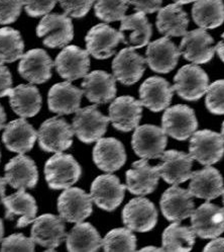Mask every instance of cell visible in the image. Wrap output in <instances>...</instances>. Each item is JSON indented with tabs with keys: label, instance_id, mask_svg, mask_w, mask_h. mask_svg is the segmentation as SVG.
<instances>
[{
	"label": "cell",
	"instance_id": "cell-26",
	"mask_svg": "<svg viewBox=\"0 0 224 252\" xmlns=\"http://www.w3.org/2000/svg\"><path fill=\"white\" fill-rule=\"evenodd\" d=\"M5 208V219H17V228H25L33 223L36 218L37 205L34 197L24 189L17 190L8 196H3L0 199Z\"/></svg>",
	"mask_w": 224,
	"mask_h": 252
},
{
	"label": "cell",
	"instance_id": "cell-43",
	"mask_svg": "<svg viewBox=\"0 0 224 252\" xmlns=\"http://www.w3.org/2000/svg\"><path fill=\"white\" fill-rule=\"evenodd\" d=\"M64 13L74 19L84 17L91 9L94 0H58Z\"/></svg>",
	"mask_w": 224,
	"mask_h": 252
},
{
	"label": "cell",
	"instance_id": "cell-8",
	"mask_svg": "<svg viewBox=\"0 0 224 252\" xmlns=\"http://www.w3.org/2000/svg\"><path fill=\"white\" fill-rule=\"evenodd\" d=\"M224 140L221 134L210 130L196 131L190 140L189 155L200 164L210 166L221 160Z\"/></svg>",
	"mask_w": 224,
	"mask_h": 252
},
{
	"label": "cell",
	"instance_id": "cell-32",
	"mask_svg": "<svg viewBox=\"0 0 224 252\" xmlns=\"http://www.w3.org/2000/svg\"><path fill=\"white\" fill-rule=\"evenodd\" d=\"M8 96L11 109L22 118L34 117L41 111V94L31 84H21L12 88Z\"/></svg>",
	"mask_w": 224,
	"mask_h": 252
},
{
	"label": "cell",
	"instance_id": "cell-31",
	"mask_svg": "<svg viewBox=\"0 0 224 252\" xmlns=\"http://www.w3.org/2000/svg\"><path fill=\"white\" fill-rule=\"evenodd\" d=\"M188 190L193 196L212 201L223 191V178L220 172L211 166L192 172Z\"/></svg>",
	"mask_w": 224,
	"mask_h": 252
},
{
	"label": "cell",
	"instance_id": "cell-18",
	"mask_svg": "<svg viewBox=\"0 0 224 252\" xmlns=\"http://www.w3.org/2000/svg\"><path fill=\"white\" fill-rule=\"evenodd\" d=\"M142 103L133 96L115 98L109 105V120L113 127L121 132H130L139 127L142 114Z\"/></svg>",
	"mask_w": 224,
	"mask_h": 252
},
{
	"label": "cell",
	"instance_id": "cell-21",
	"mask_svg": "<svg viewBox=\"0 0 224 252\" xmlns=\"http://www.w3.org/2000/svg\"><path fill=\"white\" fill-rule=\"evenodd\" d=\"M145 55L149 68L157 73L166 74L175 69L181 52L169 37H164L149 43Z\"/></svg>",
	"mask_w": 224,
	"mask_h": 252
},
{
	"label": "cell",
	"instance_id": "cell-13",
	"mask_svg": "<svg viewBox=\"0 0 224 252\" xmlns=\"http://www.w3.org/2000/svg\"><path fill=\"white\" fill-rule=\"evenodd\" d=\"M167 136L163 128L157 126H140L133 135V149L142 159L161 158L168 143Z\"/></svg>",
	"mask_w": 224,
	"mask_h": 252
},
{
	"label": "cell",
	"instance_id": "cell-12",
	"mask_svg": "<svg viewBox=\"0 0 224 252\" xmlns=\"http://www.w3.org/2000/svg\"><path fill=\"white\" fill-rule=\"evenodd\" d=\"M54 66L59 75L72 82L85 77L90 68V58L87 50L78 46H66L58 54Z\"/></svg>",
	"mask_w": 224,
	"mask_h": 252
},
{
	"label": "cell",
	"instance_id": "cell-35",
	"mask_svg": "<svg viewBox=\"0 0 224 252\" xmlns=\"http://www.w3.org/2000/svg\"><path fill=\"white\" fill-rule=\"evenodd\" d=\"M192 16L201 29H216L224 23V3L222 0H196Z\"/></svg>",
	"mask_w": 224,
	"mask_h": 252
},
{
	"label": "cell",
	"instance_id": "cell-33",
	"mask_svg": "<svg viewBox=\"0 0 224 252\" xmlns=\"http://www.w3.org/2000/svg\"><path fill=\"white\" fill-rule=\"evenodd\" d=\"M156 25L166 37H184L189 26V17L180 4H169L159 10Z\"/></svg>",
	"mask_w": 224,
	"mask_h": 252
},
{
	"label": "cell",
	"instance_id": "cell-6",
	"mask_svg": "<svg viewBox=\"0 0 224 252\" xmlns=\"http://www.w3.org/2000/svg\"><path fill=\"white\" fill-rule=\"evenodd\" d=\"M162 128L168 136L179 141L187 140L198 128L194 110L185 104L168 107L162 118Z\"/></svg>",
	"mask_w": 224,
	"mask_h": 252
},
{
	"label": "cell",
	"instance_id": "cell-40",
	"mask_svg": "<svg viewBox=\"0 0 224 252\" xmlns=\"http://www.w3.org/2000/svg\"><path fill=\"white\" fill-rule=\"evenodd\" d=\"M128 6V0H94L95 15L105 23L121 21Z\"/></svg>",
	"mask_w": 224,
	"mask_h": 252
},
{
	"label": "cell",
	"instance_id": "cell-45",
	"mask_svg": "<svg viewBox=\"0 0 224 252\" xmlns=\"http://www.w3.org/2000/svg\"><path fill=\"white\" fill-rule=\"evenodd\" d=\"M58 0H23L26 12L30 17H41L50 13Z\"/></svg>",
	"mask_w": 224,
	"mask_h": 252
},
{
	"label": "cell",
	"instance_id": "cell-54",
	"mask_svg": "<svg viewBox=\"0 0 224 252\" xmlns=\"http://www.w3.org/2000/svg\"><path fill=\"white\" fill-rule=\"evenodd\" d=\"M3 235H4V226L2 219H0V243L3 240Z\"/></svg>",
	"mask_w": 224,
	"mask_h": 252
},
{
	"label": "cell",
	"instance_id": "cell-23",
	"mask_svg": "<svg viewBox=\"0 0 224 252\" xmlns=\"http://www.w3.org/2000/svg\"><path fill=\"white\" fill-rule=\"evenodd\" d=\"M174 88L166 79L153 76L142 82L140 87V102L149 111L159 113L171 104Z\"/></svg>",
	"mask_w": 224,
	"mask_h": 252
},
{
	"label": "cell",
	"instance_id": "cell-36",
	"mask_svg": "<svg viewBox=\"0 0 224 252\" xmlns=\"http://www.w3.org/2000/svg\"><path fill=\"white\" fill-rule=\"evenodd\" d=\"M130 31L127 44L135 49H140L149 44L153 34V27L148 22L145 13L137 11L134 14L125 15L121 20L120 32Z\"/></svg>",
	"mask_w": 224,
	"mask_h": 252
},
{
	"label": "cell",
	"instance_id": "cell-19",
	"mask_svg": "<svg viewBox=\"0 0 224 252\" xmlns=\"http://www.w3.org/2000/svg\"><path fill=\"white\" fill-rule=\"evenodd\" d=\"M54 63L44 49H32L24 54L18 64V73L32 84H42L52 77Z\"/></svg>",
	"mask_w": 224,
	"mask_h": 252
},
{
	"label": "cell",
	"instance_id": "cell-38",
	"mask_svg": "<svg viewBox=\"0 0 224 252\" xmlns=\"http://www.w3.org/2000/svg\"><path fill=\"white\" fill-rule=\"evenodd\" d=\"M25 43L21 32L9 27L0 29V63H13L24 55Z\"/></svg>",
	"mask_w": 224,
	"mask_h": 252
},
{
	"label": "cell",
	"instance_id": "cell-42",
	"mask_svg": "<svg viewBox=\"0 0 224 252\" xmlns=\"http://www.w3.org/2000/svg\"><path fill=\"white\" fill-rule=\"evenodd\" d=\"M23 0H0V25H10L20 17Z\"/></svg>",
	"mask_w": 224,
	"mask_h": 252
},
{
	"label": "cell",
	"instance_id": "cell-2",
	"mask_svg": "<svg viewBox=\"0 0 224 252\" xmlns=\"http://www.w3.org/2000/svg\"><path fill=\"white\" fill-rule=\"evenodd\" d=\"M36 35L43 39L46 47L64 48L74 38V26L71 17L60 13H48L36 27Z\"/></svg>",
	"mask_w": 224,
	"mask_h": 252
},
{
	"label": "cell",
	"instance_id": "cell-56",
	"mask_svg": "<svg viewBox=\"0 0 224 252\" xmlns=\"http://www.w3.org/2000/svg\"><path fill=\"white\" fill-rule=\"evenodd\" d=\"M221 195H222V203H223V206H224V189H223Z\"/></svg>",
	"mask_w": 224,
	"mask_h": 252
},
{
	"label": "cell",
	"instance_id": "cell-55",
	"mask_svg": "<svg viewBox=\"0 0 224 252\" xmlns=\"http://www.w3.org/2000/svg\"><path fill=\"white\" fill-rule=\"evenodd\" d=\"M221 136H222V138L224 140V122L222 124V127H221Z\"/></svg>",
	"mask_w": 224,
	"mask_h": 252
},
{
	"label": "cell",
	"instance_id": "cell-46",
	"mask_svg": "<svg viewBox=\"0 0 224 252\" xmlns=\"http://www.w3.org/2000/svg\"><path fill=\"white\" fill-rule=\"evenodd\" d=\"M135 9L143 13H154L162 8L163 0H128Z\"/></svg>",
	"mask_w": 224,
	"mask_h": 252
},
{
	"label": "cell",
	"instance_id": "cell-39",
	"mask_svg": "<svg viewBox=\"0 0 224 252\" xmlns=\"http://www.w3.org/2000/svg\"><path fill=\"white\" fill-rule=\"evenodd\" d=\"M102 247L105 251H135L137 237L127 227L113 229L102 239Z\"/></svg>",
	"mask_w": 224,
	"mask_h": 252
},
{
	"label": "cell",
	"instance_id": "cell-4",
	"mask_svg": "<svg viewBox=\"0 0 224 252\" xmlns=\"http://www.w3.org/2000/svg\"><path fill=\"white\" fill-rule=\"evenodd\" d=\"M109 122V117L104 116L97 109V105H90L75 113L72 127L81 142L91 144L103 137Z\"/></svg>",
	"mask_w": 224,
	"mask_h": 252
},
{
	"label": "cell",
	"instance_id": "cell-16",
	"mask_svg": "<svg viewBox=\"0 0 224 252\" xmlns=\"http://www.w3.org/2000/svg\"><path fill=\"white\" fill-rule=\"evenodd\" d=\"M191 224L200 238L214 239L224 232V208L204 203L191 215Z\"/></svg>",
	"mask_w": 224,
	"mask_h": 252
},
{
	"label": "cell",
	"instance_id": "cell-9",
	"mask_svg": "<svg viewBox=\"0 0 224 252\" xmlns=\"http://www.w3.org/2000/svg\"><path fill=\"white\" fill-rule=\"evenodd\" d=\"M126 186L122 185L119 178L112 174L97 176L91 185L90 195L98 208L112 212L117 209L124 199Z\"/></svg>",
	"mask_w": 224,
	"mask_h": 252
},
{
	"label": "cell",
	"instance_id": "cell-24",
	"mask_svg": "<svg viewBox=\"0 0 224 252\" xmlns=\"http://www.w3.org/2000/svg\"><path fill=\"white\" fill-rule=\"evenodd\" d=\"M82 88L84 95L90 102L108 103L116 96V79L105 71L95 70L84 77Z\"/></svg>",
	"mask_w": 224,
	"mask_h": 252
},
{
	"label": "cell",
	"instance_id": "cell-52",
	"mask_svg": "<svg viewBox=\"0 0 224 252\" xmlns=\"http://www.w3.org/2000/svg\"><path fill=\"white\" fill-rule=\"evenodd\" d=\"M140 251H164L163 247L159 248V247H155V246H146L140 249Z\"/></svg>",
	"mask_w": 224,
	"mask_h": 252
},
{
	"label": "cell",
	"instance_id": "cell-10",
	"mask_svg": "<svg viewBox=\"0 0 224 252\" xmlns=\"http://www.w3.org/2000/svg\"><path fill=\"white\" fill-rule=\"evenodd\" d=\"M65 237H67L65 223L59 216L45 214L33 221L30 238L35 244L46 248L47 251H55Z\"/></svg>",
	"mask_w": 224,
	"mask_h": 252
},
{
	"label": "cell",
	"instance_id": "cell-57",
	"mask_svg": "<svg viewBox=\"0 0 224 252\" xmlns=\"http://www.w3.org/2000/svg\"><path fill=\"white\" fill-rule=\"evenodd\" d=\"M0 159H1V152H0Z\"/></svg>",
	"mask_w": 224,
	"mask_h": 252
},
{
	"label": "cell",
	"instance_id": "cell-15",
	"mask_svg": "<svg viewBox=\"0 0 224 252\" xmlns=\"http://www.w3.org/2000/svg\"><path fill=\"white\" fill-rule=\"evenodd\" d=\"M213 38L204 29L187 32L180 44L181 55L194 64L208 63L216 52Z\"/></svg>",
	"mask_w": 224,
	"mask_h": 252
},
{
	"label": "cell",
	"instance_id": "cell-7",
	"mask_svg": "<svg viewBox=\"0 0 224 252\" xmlns=\"http://www.w3.org/2000/svg\"><path fill=\"white\" fill-rule=\"evenodd\" d=\"M209 77L206 72L197 65L183 66L174 77V91L186 100H198L207 93Z\"/></svg>",
	"mask_w": 224,
	"mask_h": 252
},
{
	"label": "cell",
	"instance_id": "cell-14",
	"mask_svg": "<svg viewBox=\"0 0 224 252\" xmlns=\"http://www.w3.org/2000/svg\"><path fill=\"white\" fill-rule=\"evenodd\" d=\"M122 222L128 229L136 232H148L158 222V211L145 197H136L129 201L122 211Z\"/></svg>",
	"mask_w": 224,
	"mask_h": 252
},
{
	"label": "cell",
	"instance_id": "cell-41",
	"mask_svg": "<svg viewBox=\"0 0 224 252\" xmlns=\"http://www.w3.org/2000/svg\"><path fill=\"white\" fill-rule=\"evenodd\" d=\"M205 104L213 115H224V79L214 81L208 86Z\"/></svg>",
	"mask_w": 224,
	"mask_h": 252
},
{
	"label": "cell",
	"instance_id": "cell-37",
	"mask_svg": "<svg viewBox=\"0 0 224 252\" xmlns=\"http://www.w3.org/2000/svg\"><path fill=\"white\" fill-rule=\"evenodd\" d=\"M196 236L192 227L174 222L163 233V249L164 251H190L194 247Z\"/></svg>",
	"mask_w": 224,
	"mask_h": 252
},
{
	"label": "cell",
	"instance_id": "cell-34",
	"mask_svg": "<svg viewBox=\"0 0 224 252\" xmlns=\"http://www.w3.org/2000/svg\"><path fill=\"white\" fill-rule=\"evenodd\" d=\"M66 247L68 251H98L102 238L94 226L81 222L67 234Z\"/></svg>",
	"mask_w": 224,
	"mask_h": 252
},
{
	"label": "cell",
	"instance_id": "cell-20",
	"mask_svg": "<svg viewBox=\"0 0 224 252\" xmlns=\"http://www.w3.org/2000/svg\"><path fill=\"white\" fill-rule=\"evenodd\" d=\"M146 60L133 47L124 48L112 61V72L117 81L133 85L140 81L145 71Z\"/></svg>",
	"mask_w": 224,
	"mask_h": 252
},
{
	"label": "cell",
	"instance_id": "cell-25",
	"mask_svg": "<svg viewBox=\"0 0 224 252\" xmlns=\"http://www.w3.org/2000/svg\"><path fill=\"white\" fill-rule=\"evenodd\" d=\"M4 170L7 185L17 190L33 189L39 181V171L35 162L24 154L10 159Z\"/></svg>",
	"mask_w": 224,
	"mask_h": 252
},
{
	"label": "cell",
	"instance_id": "cell-28",
	"mask_svg": "<svg viewBox=\"0 0 224 252\" xmlns=\"http://www.w3.org/2000/svg\"><path fill=\"white\" fill-rule=\"evenodd\" d=\"M160 177L158 165L151 166L147 159L136 161L133 167L126 171V189L140 196L152 193L158 187Z\"/></svg>",
	"mask_w": 224,
	"mask_h": 252
},
{
	"label": "cell",
	"instance_id": "cell-17",
	"mask_svg": "<svg viewBox=\"0 0 224 252\" xmlns=\"http://www.w3.org/2000/svg\"><path fill=\"white\" fill-rule=\"evenodd\" d=\"M161 210L168 221L178 222L191 217L195 211L193 195L188 189L174 185L168 189L161 197Z\"/></svg>",
	"mask_w": 224,
	"mask_h": 252
},
{
	"label": "cell",
	"instance_id": "cell-44",
	"mask_svg": "<svg viewBox=\"0 0 224 252\" xmlns=\"http://www.w3.org/2000/svg\"><path fill=\"white\" fill-rule=\"evenodd\" d=\"M35 243L24 234H12L1 241V251H34Z\"/></svg>",
	"mask_w": 224,
	"mask_h": 252
},
{
	"label": "cell",
	"instance_id": "cell-22",
	"mask_svg": "<svg viewBox=\"0 0 224 252\" xmlns=\"http://www.w3.org/2000/svg\"><path fill=\"white\" fill-rule=\"evenodd\" d=\"M162 162L158 165L159 172L164 181L170 185H180L191 177L193 158L177 150H169L161 156Z\"/></svg>",
	"mask_w": 224,
	"mask_h": 252
},
{
	"label": "cell",
	"instance_id": "cell-51",
	"mask_svg": "<svg viewBox=\"0 0 224 252\" xmlns=\"http://www.w3.org/2000/svg\"><path fill=\"white\" fill-rule=\"evenodd\" d=\"M7 182L5 177L0 176V197H3L5 195V189H6Z\"/></svg>",
	"mask_w": 224,
	"mask_h": 252
},
{
	"label": "cell",
	"instance_id": "cell-5",
	"mask_svg": "<svg viewBox=\"0 0 224 252\" xmlns=\"http://www.w3.org/2000/svg\"><path fill=\"white\" fill-rule=\"evenodd\" d=\"M74 134L73 127L64 119L51 118L41 125L37 131V141L42 150L59 153L72 146Z\"/></svg>",
	"mask_w": 224,
	"mask_h": 252
},
{
	"label": "cell",
	"instance_id": "cell-49",
	"mask_svg": "<svg viewBox=\"0 0 224 252\" xmlns=\"http://www.w3.org/2000/svg\"><path fill=\"white\" fill-rule=\"evenodd\" d=\"M222 41H220L217 46H215V49H216V52L218 54L219 58L221 59V61L224 63V32L222 33Z\"/></svg>",
	"mask_w": 224,
	"mask_h": 252
},
{
	"label": "cell",
	"instance_id": "cell-30",
	"mask_svg": "<svg viewBox=\"0 0 224 252\" xmlns=\"http://www.w3.org/2000/svg\"><path fill=\"white\" fill-rule=\"evenodd\" d=\"M37 139V132L25 119H17L8 123L2 135L5 147L18 154H25L32 149Z\"/></svg>",
	"mask_w": 224,
	"mask_h": 252
},
{
	"label": "cell",
	"instance_id": "cell-53",
	"mask_svg": "<svg viewBox=\"0 0 224 252\" xmlns=\"http://www.w3.org/2000/svg\"><path fill=\"white\" fill-rule=\"evenodd\" d=\"M173 1L177 4L183 5V4H188V3H191V2H195L196 0H173Z\"/></svg>",
	"mask_w": 224,
	"mask_h": 252
},
{
	"label": "cell",
	"instance_id": "cell-29",
	"mask_svg": "<svg viewBox=\"0 0 224 252\" xmlns=\"http://www.w3.org/2000/svg\"><path fill=\"white\" fill-rule=\"evenodd\" d=\"M93 161L96 166L111 173L120 169L126 161L123 144L115 138H101L93 149Z\"/></svg>",
	"mask_w": 224,
	"mask_h": 252
},
{
	"label": "cell",
	"instance_id": "cell-11",
	"mask_svg": "<svg viewBox=\"0 0 224 252\" xmlns=\"http://www.w3.org/2000/svg\"><path fill=\"white\" fill-rule=\"evenodd\" d=\"M93 211V201L90 194L79 188L66 189L58 199L60 217L69 223H81Z\"/></svg>",
	"mask_w": 224,
	"mask_h": 252
},
{
	"label": "cell",
	"instance_id": "cell-50",
	"mask_svg": "<svg viewBox=\"0 0 224 252\" xmlns=\"http://www.w3.org/2000/svg\"><path fill=\"white\" fill-rule=\"evenodd\" d=\"M5 122H6V114L3 106L0 104V130L5 128Z\"/></svg>",
	"mask_w": 224,
	"mask_h": 252
},
{
	"label": "cell",
	"instance_id": "cell-1",
	"mask_svg": "<svg viewBox=\"0 0 224 252\" xmlns=\"http://www.w3.org/2000/svg\"><path fill=\"white\" fill-rule=\"evenodd\" d=\"M80 164L72 155L62 152L53 155L45 165V176L52 189H66L76 184L81 177Z\"/></svg>",
	"mask_w": 224,
	"mask_h": 252
},
{
	"label": "cell",
	"instance_id": "cell-47",
	"mask_svg": "<svg viewBox=\"0 0 224 252\" xmlns=\"http://www.w3.org/2000/svg\"><path fill=\"white\" fill-rule=\"evenodd\" d=\"M12 89V75L9 69L0 63V97L8 96Z\"/></svg>",
	"mask_w": 224,
	"mask_h": 252
},
{
	"label": "cell",
	"instance_id": "cell-27",
	"mask_svg": "<svg viewBox=\"0 0 224 252\" xmlns=\"http://www.w3.org/2000/svg\"><path fill=\"white\" fill-rule=\"evenodd\" d=\"M83 91L69 81L57 83L48 94L49 110L59 116L76 113L80 109Z\"/></svg>",
	"mask_w": 224,
	"mask_h": 252
},
{
	"label": "cell",
	"instance_id": "cell-48",
	"mask_svg": "<svg viewBox=\"0 0 224 252\" xmlns=\"http://www.w3.org/2000/svg\"><path fill=\"white\" fill-rule=\"evenodd\" d=\"M204 251H224V238H214L204 247Z\"/></svg>",
	"mask_w": 224,
	"mask_h": 252
},
{
	"label": "cell",
	"instance_id": "cell-3",
	"mask_svg": "<svg viewBox=\"0 0 224 252\" xmlns=\"http://www.w3.org/2000/svg\"><path fill=\"white\" fill-rule=\"evenodd\" d=\"M85 41L89 55L99 60L113 56L120 43L127 44L123 32L107 24H99L91 28L86 34Z\"/></svg>",
	"mask_w": 224,
	"mask_h": 252
}]
</instances>
